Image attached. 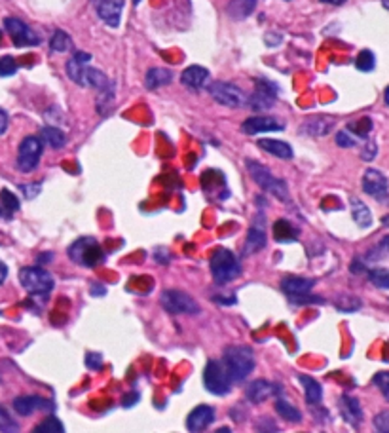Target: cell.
I'll return each mask as SVG.
<instances>
[{"mask_svg":"<svg viewBox=\"0 0 389 433\" xmlns=\"http://www.w3.org/2000/svg\"><path fill=\"white\" fill-rule=\"evenodd\" d=\"M91 55L86 52H76L73 58L66 61V74L73 82H76L82 88L103 89L107 88L111 80L105 76L101 71H97L93 67H89Z\"/></svg>","mask_w":389,"mask_h":433,"instance_id":"1","label":"cell"},{"mask_svg":"<svg viewBox=\"0 0 389 433\" xmlns=\"http://www.w3.org/2000/svg\"><path fill=\"white\" fill-rule=\"evenodd\" d=\"M222 360L232 382L245 380L255 369V352L249 346H228Z\"/></svg>","mask_w":389,"mask_h":433,"instance_id":"2","label":"cell"},{"mask_svg":"<svg viewBox=\"0 0 389 433\" xmlns=\"http://www.w3.org/2000/svg\"><path fill=\"white\" fill-rule=\"evenodd\" d=\"M247 166V171L249 175L253 177V181L262 188L268 194H272L279 202H291V194H289V186L283 179H278L273 177V173L270 169L262 166V164L255 162V160H247L245 162Z\"/></svg>","mask_w":389,"mask_h":433,"instance_id":"3","label":"cell"},{"mask_svg":"<svg viewBox=\"0 0 389 433\" xmlns=\"http://www.w3.org/2000/svg\"><path fill=\"white\" fill-rule=\"evenodd\" d=\"M209 268H211V276H213V279L219 285L234 281L242 274L239 260L235 258L232 251L224 249V247H219V249L213 251V255L209 258Z\"/></svg>","mask_w":389,"mask_h":433,"instance_id":"4","label":"cell"},{"mask_svg":"<svg viewBox=\"0 0 389 433\" xmlns=\"http://www.w3.org/2000/svg\"><path fill=\"white\" fill-rule=\"evenodd\" d=\"M69 257L74 260L76 265L86 266V268H93L105 258V253L101 245L97 243L93 238H80L69 247Z\"/></svg>","mask_w":389,"mask_h":433,"instance_id":"5","label":"cell"},{"mask_svg":"<svg viewBox=\"0 0 389 433\" xmlns=\"http://www.w3.org/2000/svg\"><path fill=\"white\" fill-rule=\"evenodd\" d=\"M19 281L23 289L30 294L44 297L53 289V276L40 266H27L19 270Z\"/></svg>","mask_w":389,"mask_h":433,"instance_id":"6","label":"cell"},{"mask_svg":"<svg viewBox=\"0 0 389 433\" xmlns=\"http://www.w3.org/2000/svg\"><path fill=\"white\" fill-rule=\"evenodd\" d=\"M203 384H206L207 391H211L213 396H226L230 394V375H228L224 363L217 360L207 361L206 371H203Z\"/></svg>","mask_w":389,"mask_h":433,"instance_id":"7","label":"cell"},{"mask_svg":"<svg viewBox=\"0 0 389 433\" xmlns=\"http://www.w3.org/2000/svg\"><path fill=\"white\" fill-rule=\"evenodd\" d=\"M160 302L165 312L169 314H199V304L190 294H186L184 291H179V289H168L163 291L162 297H160Z\"/></svg>","mask_w":389,"mask_h":433,"instance_id":"8","label":"cell"},{"mask_svg":"<svg viewBox=\"0 0 389 433\" xmlns=\"http://www.w3.org/2000/svg\"><path fill=\"white\" fill-rule=\"evenodd\" d=\"M42 150H44V145H42V139L40 137H25L19 145V150H17V169L21 173H30L38 168V162H40V156H42Z\"/></svg>","mask_w":389,"mask_h":433,"instance_id":"9","label":"cell"},{"mask_svg":"<svg viewBox=\"0 0 389 433\" xmlns=\"http://www.w3.org/2000/svg\"><path fill=\"white\" fill-rule=\"evenodd\" d=\"M207 91H209V96L213 97L217 103L224 105V107H230V109H237V107L247 105V96H245L237 86L230 84V82L222 80L213 82V84L207 88Z\"/></svg>","mask_w":389,"mask_h":433,"instance_id":"10","label":"cell"},{"mask_svg":"<svg viewBox=\"0 0 389 433\" xmlns=\"http://www.w3.org/2000/svg\"><path fill=\"white\" fill-rule=\"evenodd\" d=\"M4 29L12 38V42L17 48H25V46H38L40 38L35 30L30 29L29 25L21 21L19 17H6L4 19Z\"/></svg>","mask_w":389,"mask_h":433,"instance_id":"11","label":"cell"},{"mask_svg":"<svg viewBox=\"0 0 389 433\" xmlns=\"http://www.w3.org/2000/svg\"><path fill=\"white\" fill-rule=\"evenodd\" d=\"M278 97V86L273 82L266 80V78H257L255 82V94L251 97V109L257 112H264L270 110L275 103Z\"/></svg>","mask_w":389,"mask_h":433,"instance_id":"12","label":"cell"},{"mask_svg":"<svg viewBox=\"0 0 389 433\" xmlns=\"http://www.w3.org/2000/svg\"><path fill=\"white\" fill-rule=\"evenodd\" d=\"M285 124L279 118L272 116H251L242 124V132L245 135H258L266 132H283Z\"/></svg>","mask_w":389,"mask_h":433,"instance_id":"13","label":"cell"},{"mask_svg":"<svg viewBox=\"0 0 389 433\" xmlns=\"http://www.w3.org/2000/svg\"><path fill=\"white\" fill-rule=\"evenodd\" d=\"M363 191L376 200H383L389 192V183L386 175L378 169H367L363 175Z\"/></svg>","mask_w":389,"mask_h":433,"instance_id":"14","label":"cell"},{"mask_svg":"<svg viewBox=\"0 0 389 433\" xmlns=\"http://www.w3.org/2000/svg\"><path fill=\"white\" fill-rule=\"evenodd\" d=\"M215 420V411L213 407H209V405H199L196 407L194 411L188 414V418H186V427H188V432L190 433H201L203 430L213 424Z\"/></svg>","mask_w":389,"mask_h":433,"instance_id":"15","label":"cell"},{"mask_svg":"<svg viewBox=\"0 0 389 433\" xmlns=\"http://www.w3.org/2000/svg\"><path fill=\"white\" fill-rule=\"evenodd\" d=\"M53 403L38 396H19L14 399V411L21 416H29L35 411H52Z\"/></svg>","mask_w":389,"mask_h":433,"instance_id":"16","label":"cell"},{"mask_svg":"<svg viewBox=\"0 0 389 433\" xmlns=\"http://www.w3.org/2000/svg\"><path fill=\"white\" fill-rule=\"evenodd\" d=\"M125 0H99L97 6V14L103 19L109 27L116 29L122 19V10H124Z\"/></svg>","mask_w":389,"mask_h":433,"instance_id":"17","label":"cell"},{"mask_svg":"<svg viewBox=\"0 0 389 433\" xmlns=\"http://www.w3.org/2000/svg\"><path fill=\"white\" fill-rule=\"evenodd\" d=\"M332 127H334V120H332V118L314 116L308 118V120L300 125L298 132L304 133V135H309V137H325V135L331 133Z\"/></svg>","mask_w":389,"mask_h":433,"instance_id":"18","label":"cell"},{"mask_svg":"<svg viewBox=\"0 0 389 433\" xmlns=\"http://www.w3.org/2000/svg\"><path fill=\"white\" fill-rule=\"evenodd\" d=\"M316 285V281L309 278H298V276H287L281 279V289L289 294V299L294 297H302V294H308L311 291V287Z\"/></svg>","mask_w":389,"mask_h":433,"instance_id":"19","label":"cell"},{"mask_svg":"<svg viewBox=\"0 0 389 433\" xmlns=\"http://www.w3.org/2000/svg\"><path fill=\"white\" fill-rule=\"evenodd\" d=\"M279 391V388L275 384L268 380H255L253 384H249V388L245 391V396L249 399L251 403H262L266 399H270Z\"/></svg>","mask_w":389,"mask_h":433,"instance_id":"20","label":"cell"},{"mask_svg":"<svg viewBox=\"0 0 389 433\" xmlns=\"http://www.w3.org/2000/svg\"><path fill=\"white\" fill-rule=\"evenodd\" d=\"M340 412L347 424L352 426H359L363 422V409H361V403L352 396H342L340 397Z\"/></svg>","mask_w":389,"mask_h":433,"instance_id":"21","label":"cell"},{"mask_svg":"<svg viewBox=\"0 0 389 433\" xmlns=\"http://www.w3.org/2000/svg\"><path fill=\"white\" fill-rule=\"evenodd\" d=\"M209 80V71L199 65H192L188 69H184L181 74V82H183L186 88L199 89L203 88Z\"/></svg>","mask_w":389,"mask_h":433,"instance_id":"22","label":"cell"},{"mask_svg":"<svg viewBox=\"0 0 389 433\" xmlns=\"http://www.w3.org/2000/svg\"><path fill=\"white\" fill-rule=\"evenodd\" d=\"M258 147L262 148L268 154L275 156L279 160H291L293 158V148L289 143L279 139H258Z\"/></svg>","mask_w":389,"mask_h":433,"instance_id":"23","label":"cell"},{"mask_svg":"<svg viewBox=\"0 0 389 433\" xmlns=\"http://www.w3.org/2000/svg\"><path fill=\"white\" fill-rule=\"evenodd\" d=\"M255 8H257V0H230L226 6V14L234 21H243L253 15Z\"/></svg>","mask_w":389,"mask_h":433,"instance_id":"24","label":"cell"},{"mask_svg":"<svg viewBox=\"0 0 389 433\" xmlns=\"http://www.w3.org/2000/svg\"><path fill=\"white\" fill-rule=\"evenodd\" d=\"M173 80V73L169 69H162V67H154L150 69L145 76V86L147 89H158L162 86H168Z\"/></svg>","mask_w":389,"mask_h":433,"instance_id":"25","label":"cell"},{"mask_svg":"<svg viewBox=\"0 0 389 433\" xmlns=\"http://www.w3.org/2000/svg\"><path fill=\"white\" fill-rule=\"evenodd\" d=\"M272 236L273 240L279 243H289V242H294L296 238H298V230L285 219H278L273 222L272 227Z\"/></svg>","mask_w":389,"mask_h":433,"instance_id":"26","label":"cell"},{"mask_svg":"<svg viewBox=\"0 0 389 433\" xmlns=\"http://www.w3.org/2000/svg\"><path fill=\"white\" fill-rule=\"evenodd\" d=\"M266 245V232L260 227H253L247 232V240H245V247H243V255H253Z\"/></svg>","mask_w":389,"mask_h":433,"instance_id":"27","label":"cell"},{"mask_svg":"<svg viewBox=\"0 0 389 433\" xmlns=\"http://www.w3.org/2000/svg\"><path fill=\"white\" fill-rule=\"evenodd\" d=\"M350 206H352L353 220H355L361 228H368L372 224V213H370V209H368L359 198L352 196V198H350Z\"/></svg>","mask_w":389,"mask_h":433,"instance_id":"28","label":"cell"},{"mask_svg":"<svg viewBox=\"0 0 389 433\" xmlns=\"http://www.w3.org/2000/svg\"><path fill=\"white\" fill-rule=\"evenodd\" d=\"M298 382L304 386V394H306V401H308V405H317L319 401H321V397H323V389H321V384H319L316 378L300 375L298 376Z\"/></svg>","mask_w":389,"mask_h":433,"instance_id":"29","label":"cell"},{"mask_svg":"<svg viewBox=\"0 0 389 433\" xmlns=\"http://www.w3.org/2000/svg\"><path fill=\"white\" fill-rule=\"evenodd\" d=\"M114 109V84H109L107 88L97 89V112L101 116H109Z\"/></svg>","mask_w":389,"mask_h":433,"instance_id":"30","label":"cell"},{"mask_svg":"<svg viewBox=\"0 0 389 433\" xmlns=\"http://www.w3.org/2000/svg\"><path fill=\"white\" fill-rule=\"evenodd\" d=\"M40 135H42L40 139L44 141V143H48V145H50L52 148L65 147L66 137H65V133L61 132L59 127H53V125H46V127H42V133H40Z\"/></svg>","mask_w":389,"mask_h":433,"instance_id":"31","label":"cell"},{"mask_svg":"<svg viewBox=\"0 0 389 433\" xmlns=\"http://www.w3.org/2000/svg\"><path fill=\"white\" fill-rule=\"evenodd\" d=\"M0 209H2V213L6 215V217H12L19 209V200H17L14 192L8 191V188L0 191Z\"/></svg>","mask_w":389,"mask_h":433,"instance_id":"32","label":"cell"},{"mask_svg":"<svg viewBox=\"0 0 389 433\" xmlns=\"http://www.w3.org/2000/svg\"><path fill=\"white\" fill-rule=\"evenodd\" d=\"M275 412H278L281 418H285L287 422H293V424H296V422H300L302 420L300 411H298L296 407H293L291 403H287L285 399H278V401H275Z\"/></svg>","mask_w":389,"mask_h":433,"instance_id":"33","label":"cell"},{"mask_svg":"<svg viewBox=\"0 0 389 433\" xmlns=\"http://www.w3.org/2000/svg\"><path fill=\"white\" fill-rule=\"evenodd\" d=\"M33 433H65V426L57 416H48L33 427Z\"/></svg>","mask_w":389,"mask_h":433,"instance_id":"34","label":"cell"},{"mask_svg":"<svg viewBox=\"0 0 389 433\" xmlns=\"http://www.w3.org/2000/svg\"><path fill=\"white\" fill-rule=\"evenodd\" d=\"M201 186H203V191L206 192H213L217 186H224V175H222L221 171H217V169H209L206 171L203 175H201Z\"/></svg>","mask_w":389,"mask_h":433,"instance_id":"35","label":"cell"},{"mask_svg":"<svg viewBox=\"0 0 389 433\" xmlns=\"http://www.w3.org/2000/svg\"><path fill=\"white\" fill-rule=\"evenodd\" d=\"M334 306L340 312H344V314H352V312H357L363 306V302L357 297H353V294H340L334 301Z\"/></svg>","mask_w":389,"mask_h":433,"instance_id":"36","label":"cell"},{"mask_svg":"<svg viewBox=\"0 0 389 433\" xmlns=\"http://www.w3.org/2000/svg\"><path fill=\"white\" fill-rule=\"evenodd\" d=\"M71 46H73V38L69 37L65 30H57L52 37V40H50V50L52 52L65 53L71 50Z\"/></svg>","mask_w":389,"mask_h":433,"instance_id":"37","label":"cell"},{"mask_svg":"<svg viewBox=\"0 0 389 433\" xmlns=\"http://www.w3.org/2000/svg\"><path fill=\"white\" fill-rule=\"evenodd\" d=\"M370 130H372V122H370V118H361V120L350 122L347 127H345V132L353 133V135H357V137H368Z\"/></svg>","mask_w":389,"mask_h":433,"instance_id":"38","label":"cell"},{"mask_svg":"<svg viewBox=\"0 0 389 433\" xmlns=\"http://www.w3.org/2000/svg\"><path fill=\"white\" fill-rule=\"evenodd\" d=\"M370 283L378 289H389V270L388 268H372L368 270Z\"/></svg>","mask_w":389,"mask_h":433,"instance_id":"39","label":"cell"},{"mask_svg":"<svg viewBox=\"0 0 389 433\" xmlns=\"http://www.w3.org/2000/svg\"><path fill=\"white\" fill-rule=\"evenodd\" d=\"M355 67L359 69L361 73H370V71H374L376 67L374 53L370 52V50H363V52L357 55V59H355Z\"/></svg>","mask_w":389,"mask_h":433,"instance_id":"40","label":"cell"},{"mask_svg":"<svg viewBox=\"0 0 389 433\" xmlns=\"http://www.w3.org/2000/svg\"><path fill=\"white\" fill-rule=\"evenodd\" d=\"M0 432L2 433H19V424L15 422L10 412L0 405Z\"/></svg>","mask_w":389,"mask_h":433,"instance_id":"41","label":"cell"},{"mask_svg":"<svg viewBox=\"0 0 389 433\" xmlns=\"http://www.w3.org/2000/svg\"><path fill=\"white\" fill-rule=\"evenodd\" d=\"M374 386L380 391H382V396L386 397V401H389V371H382V373H376L374 378Z\"/></svg>","mask_w":389,"mask_h":433,"instance_id":"42","label":"cell"},{"mask_svg":"<svg viewBox=\"0 0 389 433\" xmlns=\"http://www.w3.org/2000/svg\"><path fill=\"white\" fill-rule=\"evenodd\" d=\"M17 73V61L12 55L0 58V76H14Z\"/></svg>","mask_w":389,"mask_h":433,"instance_id":"43","label":"cell"},{"mask_svg":"<svg viewBox=\"0 0 389 433\" xmlns=\"http://www.w3.org/2000/svg\"><path fill=\"white\" fill-rule=\"evenodd\" d=\"M376 433H389V411L378 412L374 416Z\"/></svg>","mask_w":389,"mask_h":433,"instance_id":"44","label":"cell"},{"mask_svg":"<svg viewBox=\"0 0 389 433\" xmlns=\"http://www.w3.org/2000/svg\"><path fill=\"white\" fill-rule=\"evenodd\" d=\"M103 355L97 352H88L86 353V367L91 369V371H97V369L103 367Z\"/></svg>","mask_w":389,"mask_h":433,"instance_id":"45","label":"cell"},{"mask_svg":"<svg viewBox=\"0 0 389 433\" xmlns=\"http://www.w3.org/2000/svg\"><path fill=\"white\" fill-rule=\"evenodd\" d=\"M257 427L260 433H275L278 432V426H275V422L270 420L268 416H262V418L257 422Z\"/></svg>","mask_w":389,"mask_h":433,"instance_id":"46","label":"cell"},{"mask_svg":"<svg viewBox=\"0 0 389 433\" xmlns=\"http://www.w3.org/2000/svg\"><path fill=\"white\" fill-rule=\"evenodd\" d=\"M21 191L25 194V198L33 200L37 198L40 191H42V183H33V184H21Z\"/></svg>","mask_w":389,"mask_h":433,"instance_id":"47","label":"cell"},{"mask_svg":"<svg viewBox=\"0 0 389 433\" xmlns=\"http://www.w3.org/2000/svg\"><path fill=\"white\" fill-rule=\"evenodd\" d=\"M336 145L342 148H350L355 147V139L347 132H338L336 135Z\"/></svg>","mask_w":389,"mask_h":433,"instance_id":"48","label":"cell"},{"mask_svg":"<svg viewBox=\"0 0 389 433\" xmlns=\"http://www.w3.org/2000/svg\"><path fill=\"white\" fill-rule=\"evenodd\" d=\"M376 152H378V147H376V143H372V141H370L367 147L363 148V152H361V158H363L365 162H370V160H372V158H374V156H376Z\"/></svg>","mask_w":389,"mask_h":433,"instance_id":"49","label":"cell"},{"mask_svg":"<svg viewBox=\"0 0 389 433\" xmlns=\"http://www.w3.org/2000/svg\"><path fill=\"white\" fill-rule=\"evenodd\" d=\"M137 401H139V391H129V394L124 396V399H122V405H124L125 409H129V407H133Z\"/></svg>","mask_w":389,"mask_h":433,"instance_id":"50","label":"cell"},{"mask_svg":"<svg viewBox=\"0 0 389 433\" xmlns=\"http://www.w3.org/2000/svg\"><path fill=\"white\" fill-rule=\"evenodd\" d=\"M8 124H10V120H8L6 110L0 109V135H2V133H6Z\"/></svg>","mask_w":389,"mask_h":433,"instance_id":"51","label":"cell"},{"mask_svg":"<svg viewBox=\"0 0 389 433\" xmlns=\"http://www.w3.org/2000/svg\"><path fill=\"white\" fill-rule=\"evenodd\" d=\"M6 278H8V266L0 260V285L6 281Z\"/></svg>","mask_w":389,"mask_h":433,"instance_id":"52","label":"cell"},{"mask_svg":"<svg viewBox=\"0 0 389 433\" xmlns=\"http://www.w3.org/2000/svg\"><path fill=\"white\" fill-rule=\"evenodd\" d=\"M352 272L353 274H361V272H365V266H363V263H359V260H353Z\"/></svg>","mask_w":389,"mask_h":433,"instance_id":"53","label":"cell"},{"mask_svg":"<svg viewBox=\"0 0 389 433\" xmlns=\"http://www.w3.org/2000/svg\"><path fill=\"white\" fill-rule=\"evenodd\" d=\"M91 293H93V294H105V293H107V291H105V287L93 285V287H91Z\"/></svg>","mask_w":389,"mask_h":433,"instance_id":"54","label":"cell"},{"mask_svg":"<svg viewBox=\"0 0 389 433\" xmlns=\"http://www.w3.org/2000/svg\"><path fill=\"white\" fill-rule=\"evenodd\" d=\"M48 260H52V253H46V255H40L38 257V263L42 265V263H48Z\"/></svg>","mask_w":389,"mask_h":433,"instance_id":"55","label":"cell"},{"mask_svg":"<svg viewBox=\"0 0 389 433\" xmlns=\"http://www.w3.org/2000/svg\"><path fill=\"white\" fill-rule=\"evenodd\" d=\"M325 4H332V6H340V4H344L345 0H321Z\"/></svg>","mask_w":389,"mask_h":433,"instance_id":"56","label":"cell"},{"mask_svg":"<svg viewBox=\"0 0 389 433\" xmlns=\"http://www.w3.org/2000/svg\"><path fill=\"white\" fill-rule=\"evenodd\" d=\"M380 247H382V249H386L389 253V236H386V238H383L382 243H380Z\"/></svg>","mask_w":389,"mask_h":433,"instance_id":"57","label":"cell"},{"mask_svg":"<svg viewBox=\"0 0 389 433\" xmlns=\"http://www.w3.org/2000/svg\"><path fill=\"white\" fill-rule=\"evenodd\" d=\"M215 433H232V430H230V427H226V426H222V427H219V430H217Z\"/></svg>","mask_w":389,"mask_h":433,"instance_id":"58","label":"cell"},{"mask_svg":"<svg viewBox=\"0 0 389 433\" xmlns=\"http://www.w3.org/2000/svg\"><path fill=\"white\" fill-rule=\"evenodd\" d=\"M382 224H383V227H389V215L382 217Z\"/></svg>","mask_w":389,"mask_h":433,"instance_id":"59","label":"cell"},{"mask_svg":"<svg viewBox=\"0 0 389 433\" xmlns=\"http://www.w3.org/2000/svg\"><path fill=\"white\" fill-rule=\"evenodd\" d=\"M382 4H383V8H386V10H389V0H382Z\"/></svg>","mask_w":389,"mask_h":433,"instance_id":"60","label":"cell"},{"mask_svg":"<svg viewBox=\"0 0 389 433\" xmlns=\"http://www.w3.org/2000/svg\"><path fill=\"white\" fill-rule=\"evenodd\" d=\"M383 97H386V103H388V105H389V88H388V89H386V96H383Z\"/></svg>","mask_w":389,"mask_h":433,"instance_id":"61","label":"cell"},{"mask_svg":"<svg viewBox=\"0 0 389 433\" xmlns=\"http://www.w3.org/2000/svg\"><path fill=\"white\" fill-rule=\"evenodd\" d=\"M133 2H135V4H139V2H141V0H133Z\"/></svg>","mask_w":389,"mask_h":433,"instance_id":"62","label":"cell"},{"mask_svg":"<svg viewBox=\"0 0 389 433\" xmlns=\"http://www.w3.org/2000/svg\"><path fill=\"white\" fill-rule=\"evenodd\" d=\"M0 40H2V33H0Z\"/></svg>","mask_w":389,"mask_h":433,"instance_id":"63","label":"cell"},{"mask_svg":"<svg viewBox=\"0 0 389 433\" xmlns=\"http://www.w3.org/2000/svg\"><path fill=\"white\" fill-rule=\"evenodd\" d=\"M93 2H96V4H97V2H99V0H93Z\"/></svg>","mask_w":389,"mask_h":433,"instance_id":"64","label":"cell"}]
</instances>
